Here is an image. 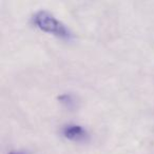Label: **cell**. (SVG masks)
I'll use <instances>...</instances> for the list:
<instances>
[{
    "mask_svg": "<svg viewBox=\"0 0 154 154\" xmlns=\"http://www.w3.org/2000/svg\"><path fill=\"white\" fill-rule=\"evenodd\" d=\"M8 154H31V153L29 151H26V150H12Z\"/></svg>",
    "mask_w": 154,
    "mask_h": 154,
    "instance_id": "obj_4",
    "label": "cell"
},
{
    "mask_svg": "<svg viewBox=\"0 0 154 154\" xmlns=\"http://www.w3.org/2000/svg\"><path fill=\"white\" fill-rule=\"evenodd\" d=\"M33 22L42 32L49 33V34L55 35V36L60 37L62 39H68V40L72 38V33L69 31V29L49 12H37L33 16Z\"/></svg>",
    "mask_w": 154,
    "mask_h": 154,
    "instance_id": "obj_1",
    "label": "cell"
},
{
    "mask_svg": "<svg viewBox=\"0 0 154 154\" xmlns=\"http://www.w3.org/2000/svg\"><path fill=\"white\" fill-rule=\"evenodd\" d=\"M58 100L62 103L63 106H66L68 109H72L76 106V100H75L74 96L72 94H62L58 97Z\"/></svg>",
    "mask_w": 154,
    "mask_h": 154,
    "instance_id": "obj_3",
    "label": "cell"
},
{
    "mask_svg": "<svg viewBox=\"0 0 154 154\" xmlns=\"http://www.w3.org/2000/svg\"><path fill=\"white\" fill-rule=\"evenodd\" d=\"M62 135L66 137V139L70 140H82L86 138L87 136V131L85 130V128L79 125H66L62 129Z\"/></svg>",
    "mask_w": 154,
    "mask_h": 154,
    "instance_id": "obj_2",
    "label": "cell"
}]
</instances>
